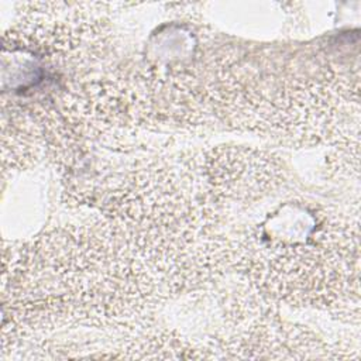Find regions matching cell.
I'll return each mask as SVG.
<instances>
[{
  "label": "cell",
  "mask_w": 361,
  "mask_h": 361,
  "mask_svg": "<svg viewBox=\"0 0 361 361\" xmlns=\"http://www.w3.org/2000/svg\"><path fill=\"white\" fill-rule=\"evenodd\" d=\"M3 258V347L61 327L130 324L162 293L106 224L52 230Z\"/></svg>",
  "instance_id": "1"
},
{
  "label": "cell",
  "mask_w": 361,
  "mask_h": 361,
  "mask_svg": "<svg viewBox=\"0 0 361 361\" xmlns=\"http://www.w3.org/2000/svg\"><path fill=\"white\" fill-rule=\"evenodd\" d=\"M155 161L134 166L104 202L106 226L144 265L161 292L182 293L231 265L233 241L202 165Z\"/></svg>",
  "instance_id": "2"
},
{
  "label": "cell",
  "mask_w": 361,
  "mask_h": 361,
  "mask_svg": "<svg viewBox=\"0 0 361 361\" xmlns=\"http://www.w3.org/2000/svg\"><path fill=\"white\" fill-rule=\"evenodd\" d=\"M358 223L309 202H285L233 241L231 264L265 298L358 309Z\"/></svg>",
  "instance_id": "3"
},
{
  "label": "cell",
  "mask_w": 361,
  "mask_h": 361,
  "mask_svg": "<svg viewBox=\"0 0 361 361\" xmlns=\"http://www.w3.org/2000/svg\"><path fill=\"white\" fill-rule=\"evenodd\" d=\"M203 175L221 199L252 202L278 186L279 166L272 155L251 148H217L202 162Z\"/></svg>",
  "instance_id": "4"
}]
</instances>
